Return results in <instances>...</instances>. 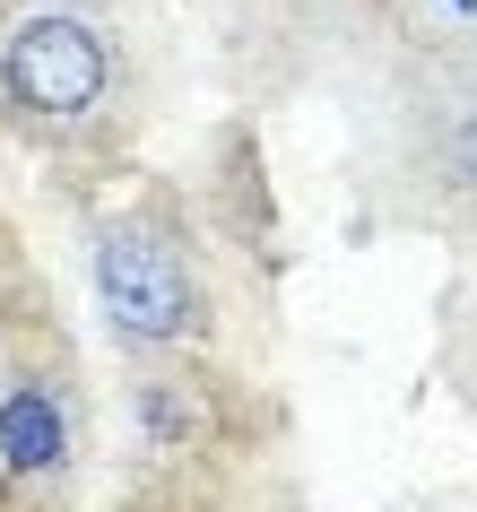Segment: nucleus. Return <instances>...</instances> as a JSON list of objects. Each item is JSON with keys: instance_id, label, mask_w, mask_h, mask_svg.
Masks as SVG:
<instances>
[{"instance_id": "obj_3", "label": "nucleus", "mask_w": 477, "mask_h": 512, "mask_svg": "<svg viewBox=\"0 0 477 512\" xmlns=\"http://www.w3.org/2000/svg\"><path fill=\"white\" fill-rule=\"evenodd\" d=\"M70 460V417L44 382H0V469L9 478H53Z\"/></svg>"}, {"instance_id": "obj_2", "label": "nucleus", "mask_w": 477, "mask_h": 512, "mask_svg": "<svg viewBox=\"0 0 477 512\" xmlns=\"http://www.w3.org/2000/svg\"><path fill=\"white\" fill-rule=\"evenodd\" d=\"M96 296L131 348H183L200 330V278H191L183 243L139 226V217L96 235Z\"/></svg>"}, {"instance_id": "obj_1", "label": "nucleus", "mask_w": 477, "mask_h": 512, "mask_svg": "<svg viewBox=\"0 0 477 512\" xmlns=\"http://www.w3.org/2000/svg\"><path fill=\"white\" fill-rule=\"evenodd\" d=\"M113 96V44L70 9H35L0 35V105L35 131H79Z\"/></svg>"}, {"instance_id": "obj_4", "label": "nucleus", "mask_w": 477, "mask_h": 512, "mask_svg": "<svg viewBox=\"0 0 477 512\" xmlns=\"http://www.w3.org/2000/svg\"><path fill=\"white\" fill-rule=\"evenodd\" d=\"M434 174H443L451 191H469V200H477V105L443 131V148H434Z\"/></svg>"}]
</instances>
